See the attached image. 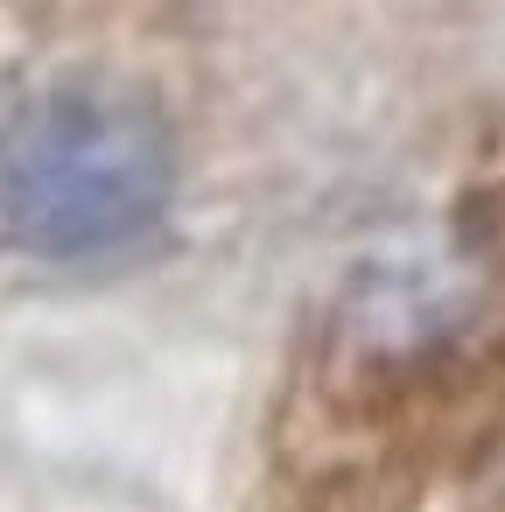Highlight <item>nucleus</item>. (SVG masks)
<instances>
[{
  "label": "nucleus",
  "mask_w": 505,
  "mask_h": 512,
  "mask_svg": "<svg viewBox=\"0 0 505 512\" xmlns=\"http://www.w3.org/2000/svg\"><path fill=\"white\" fill-rule=\"evenodd\" d=\"M176 190L169 127L99 85L36 92L0 120V232L43 260H99L155 232Z\"/></svg>",
  "instance_id": "nucleus-1"
}]
</instances>
